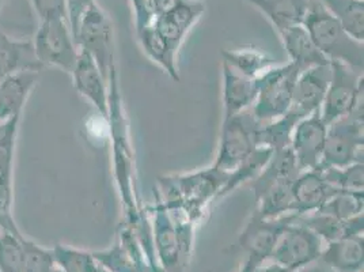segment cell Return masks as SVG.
<instances>
[{"label":"cell","instance_id":"cell-1","mask_svg":"<svg viewBox=\"0 0 364 272\" xmlns=\"http://www.w3.org/2000/svg\"><path fill=\"white\" fill-rule=\"evenodd\" d=\"M107 120L112 136L113 173L124 209L125 222L134 229L140 241L144 244L150 242L152 239L151 226L146 215L147 210L143 207L137 194L135 158L116 67L109 75V113Z\"/></svg>","mask_w":364,"mask_h":272},{"label":"cell","instance_id":"cell-2","mask_svg":"<svg viewBox=\"0 0 364 272\" xmlns=\"http://www.w3.org/2000/svg\"><path fill=\"white\" fill-rule=\"evenodd\" d=\"M228 173L211 167L185 174L161 177L156 195L168 211L178 212L198 224L213 200L220 199Z\"/></svg>","mask_w":364,"mask_h":272},{"label":"cell","instance_id":"cell-3","mask_svg":"<svg viewBox=\"0 0 364 272\" xmlns=\"http://www.w3.org/2000/svg\"><path fill=\"white\" fill-rule=\"evenodd\" d=\"M299 174L301 169L291 147L273 152L268 164L252 182L253 215L271 219L292 214V185Z\"/></svg>","mask_w":364,"mask_h":272},{"label":"cell","instance_id":"cell-4","mask_svg":"<svg viewBox=\"0 0 364 272\" xmlns=\"http://www.w3.org/2000/svg\"><path fill=\"white\" fill-rule=\"evenodd\" d=\"M302 25L329 63L338 61L363 71V41L353 38L319 0H307Z\"/></svg>","mask_w":364,"mask_h":272},{"label":"cell","instance_id":"cell-5","mask_svg":"<svg viewBox=\"0 0 364 272\" xmlns=\"http://www.w3.org/2000/svg\"><path fill=\"white\" fill-rule=\"evenodd\" d=\"M363 100L353 110L328 125L321 167H344L363 162Z\"/></svg>","mask_w":364,"mask_h":272},{"label":"cell","instance_id":"cell-6","mask_svg":"<svg viewBox=\"0 0 364 272\" xmlns=\"http://www.w3.org/2000/svg\"><path fill=\"white\" fill-rule=\"evenodd\" d=\"M299 74V67L289 61L282 66L274 64L257 78V97L252 106L257 120L268 122L289 113Z\"/></svg>","mask_w":364,"mask_h":272},{"label":"cell","instance_id":"cell-7","mask_svg":"<svg viewBox=\"0 0 364 272\" xmlns=\"http://www.w3.org/2000/svg\"><path fill=\"white\" fill-rule=\"evenodd\" d=\"M261 124L262 122L253 115L252 108L225 119L213 167L226 173L240 167L258 149V132Z\"/></svg>","mask_w":364,"mask_h":272},{"label":"cell","instance_id":"cell-8","mask_svg":"<svg viewBox=\"0 0 364 272\" xmlns=\"http://www.w3.org/2000/svg\"><path fill=\"white\" fill-rule=\"evenodd\" d=\"M31 43L36 58L43 67H53L71 74L79 48L65 19L59 18L40 22Z\"/></svg>","mask_w":364,"mask_h":272},{"label":"cell","instance_id":"cell-9","mask_svg":"<svg viewBox=\"0 0 364 272\" xmlns=\"http://www.w3.org/2000/svg\"><path fill=\"white\" fill-rule=\"evenodd\" d=\"M75 43L79 49L86 51L97 61L102 74L109 79L110 71L116 67L114 29L112 19L97 1L92 3L86 16H83Z\"/></svg>","mask_w":364,"mask_h":272},{"label":"cell","instance_id":"cell-10","mask_svg":"<svg viewBox=\"0 0 364 272\" xmlns=\"http://www.w3.org/2000/svg\"><path fill=\"white\" fill-rule=\"evenodd\" d=\"M331 70L329 88L319 110L326 125L349 115L363 100V71L338 61H331Z\"/></svg>","mask_w":364,"mask_h":272},{"label":"cell","instance_id":"cell-11","mask_svg":"<svg viewBox=\"0 0 364 272\" xmlns=\"http://www.w3.org/2000/svg\"><path fill=\"white\" fill-rule=\"evenodd\" d=\"M321 245L318 236L296 218L283 229L269 258L291 271H295L321 256Z\"/></svg>","mask_w":364,"mask_h":272},{"label":"cell","instance_id":"cell-12","mask_svg":"<svg viewBox=\"0 0 364 272\" xmlns=\"http://www.w3.org/2000/svg\"><path fill=\"white\" fill-rule=\"evenodd\" d=\"M328 125L316 112L298 121L291 137V152L301 172L318 169L326 143Z\"/></svg>","mask_w":364,"mask_h":272},{"label":"cell","instance_id":"cell-13","mask_svg":"<svg viewBox=\"0 0 364 272\" xmlns=\"http://www.w3.org/2000/svg\"><path fill=\"white\" fill-rule=\"evenodd\" d=\"M298 218L289 214L279 218H258L252 214L241 234V245L249 252V261L258 267L272 255L273 248L283 229Z\"/></svg>","mask_w":364,"mask_h":272},{"label":"cell","instance_id":"cell-14","mask_svg":"<svg viewBox=\"0 0 364 272\" xmlns=\"http://www.w3.org/2000/svg\"><path fill=\"white\" fill-rule=\"evenodd\" d=\"M98 264L107 272H144L143 246L136 233L127 222L120 225L117 231V241L102 252L92 253Z\"/></svg>","mask_w":364,"mask_h":272},{"label":"cell","instance_id":"cell-15","mask_svg":"<svg viewBox=\"0 0 364 272\" xmlns=\"http://www.w3.org/2000/svg\"><path fill=\"white\" fill-rule=\"evenodd\" d=\"M71 76L75 90L86 98L107 120L109 113V79L105 78L97 61L86 51L79 49Z\"/></svg>","mask_w":364,"mask_h":272},{"label":"cell","instance_id":"cell-16","mask_svg":"<svg viewBox=\"0 0 364 272\" xmlns=\"http://www.w3.org/2000/svg\"><path fill=\"white\" fill-rule=\"evenodd\" d=\"M205 11V4L200 0H178V3L158 16L152 26L162 36L168 46L178 53L188 33Z\"/></svg>","mask_w":364,"mask_h":272},{"label":"cell","instance_id":"cell-17","mask_svg":"<svg viewBox=\"0 0 364 272\" xmlns=\"http://www.w3.org/2000/svg\"><path fill=\"white\" fill-rule=\"evenodd\" d=\"M331 63L301 71L296 79L292 108L304 117L321 110L331 82Z\"/></svg>","mask_w":364,"mask_h":272},{"label":"cell","instance_id":"cell-18","mask_svg":"<svg viewBox=\"0 0 364 272\" xmlns=\"http://www.w3.org/2000/svg\"><path fill=\"white\" fill-rule=\"evenodd\" d=\"M155 194V192H154ZM156 202L149 211L154 214L152 219V244L156 248L158 257L165 270L176 271L181 266V255L178 248V240L174 222L170 212L162 203V200L155 194Z\"/></svg>","mask_w":364,"mask_h":272},{"label":"cell","instance_id":"cell-19","mask_svg":"<svg viewBox=\"0 0 364 272\" xmlns=\"http://www.w3.org/2000/svg\"><path fill=\"white\" fill-rule=\"evenodd\" d=\"M340 191L326 182L318 169L301 172L292 185V214L302 216L319 209Z\"/></svg>","mask_w":364,"mask_h":272},{"label":"cell","instance_id":"cell-20","mask_svg":"<svg viewBox=\"0 0 364 272\" xmlns=\"http://www.w3.org/2000/svg\"><path fill=\"white\" fill-rule=\"evenodd\" d=\"M38 79L40 71L26 70L0 80V122L22 117L23 108Z\"/></svg>","mask_w":364,"mask_h":272},{"label":"cell","instance_id":"cell-21","mask_svg":"<svg viewBox=\"0 0 364 272\" xmlns=\"http://www.w3.org/2000/svg\"><path fill=\"white\" fill-rule=\"evenodd\" d=\"M222 68L225 120L253 106L257 97V79L241 75L226 63H222Z\"/></svg>","mask_w":364,"mask_h":272},{"label":"cell","instance_id":"cell-22","mask_svg":"<svg viewBox=\"0 0 364 272\" xmlns=\"http://www.w3.org/2000/svg\"><path fill=\"white\" fill-rule=\"evenodd\" d=\"M41 68L31 40L13 38L0 31V80L19 71Z\"/></svg>","mask_w":364,"mask_h":272},{"label":"cell","instance_id":"cell-23","mask_svg":"<svg viewBox=\"0 0 364 272\" xmlns=\"http://www.w3.org/2000/svg\"><path fill=\"white\" fill-rule=\"evenodd\" d=\"M289 61L299 67L301 71L307 68L328 64L329 61L321 53L302 23L289 26L286 31L279 33Z\"/></svg>","mask_w":364,"mask_h":272},{"label":"cell","instance_id":"cell-24","mask_svg":"<svg viewBox=\"0 0 364 272\" xmlns=\"http://www.w3.org/2000/svg\"><path fill=\"white\" fill-rule=\"evenodd\" d=\"M298 221L313 230L321 240L323 239L328 242L363 236V214L347 221H340L326 214L316 211L298 216Z\"/></svg>","mask_w":364,"mask_h":272},{"label":"cell","instance_id":"cell-25","mask_svg":"<svg viewBox=\"0 0 364 272\" xmlns=\"http://www.w3.org/2000/svg\"><path fill=\"white\" fill-rule=\"evenodd\" d=\"M321 256L340 272L360 271L363 268V236L329 242Z\"/></svg>","mask_w":364,"mask_h":272},{"label":"cell","instance_id":"cell-26","mask_svg":"<svg viewBox=\"0 0 364 272\" xmlns=\"http://www.w3.org/2000/svg\"><path fill=\"white\" fill-rule=\"evenodd\" d=\"M267 16L277 33L302 23L307 0H246Z\"/></svg>","mask_w":364,"mask_h":272},{"label":"cell","instance_id":"cell-27","mask_svg":"<svg viewBox=\"0 0 364 272\" xmlns=\"http://www.w3.org/2000/svg\"><path fill=\"white\" fill-rule=\"evenodd\" d=\"M139 43L146 52V55L156 63L167 75L173 80L180 82V73L177 66V52H174L166 41L162 38V36L156 31L154 26H147L140 31H137Z\"/></svg>","mask_w":364,"mask_h":272},{"label":"cell","instance_id":"cell-28","mask_svg":"<svg viewBox=\"0 0 364 272\" xmlns=\"http://www.w3.org/2000/svg\"><path fill=\"white\" fill-rule=\"evenodd\" d=\"M304 119L301 113L291 109L276 120L262 122L258 132V147H267L273 152L291 146V137L298 121Z\"/></svg>","mask_w":364,"mask_h":272},{"label":"cell","instance_id":"cell-29","mask_svg":"<svg viewBox=\"0 0 364 272\" xmlns=\"http://www.w3.org/2000/svg\"><path fill=\"white\" fill-rule=\"evenodd\" d=\"M223 61L241 75L257 79L267 70L274 66V61L258 49H225L222 51Z\"/></svg>","mask_w":364,"mask_h":272},{"label":"cell","instance_id":"cell-30","mask_svg":"<svg viewBox=\"0 0 364 272\" xmlns=\"http://www.w3.org/2000/svg\"><path fill=\"white\" fill-rule=\"evenodd\" d=\"M349 34L364 41V0H319Z\"/></svg>","mask_w":364,"mask_h":272},{"label":"cell","instance_id":"cell-31","mask_svg":"<svg viewBox=\"0 0 364 272\" xmlns=\"http://www.w3.org/2000/svg\"><path fill=\"white\" fill-rule=\"evenodd\" d=\"M272 154L273 150L267 149V147L256 149L255 152L247 159H245L240 167L228 173V180L223 188L222 197L231 194L232 191H235L245 182H253L261 173V170L268 164Z\"/></svg>","mask_w":364,"mask_h":272},{"label":"cell","instance_id":"cell-32","mask_svg":"<svg viewBox=\"0 0 364 272\" xmlns=\"http://www.w3.org/2000/svg\"><path fill=\"white\" fill-rule=\"evenodd\" d=\"M0 230L22 236L14 216V165L0 170Z\"/></svg>","mask_w":364,"mask_h":272},{"label":"cell","instance_id":"cell-33","mask_svg":"<svg viewBox=\"0 0 364 272\" xmlns=\"http://www.w3.org/2000/svg\"><path fill=\"white\" fill-rule=\"evenodd\" d=\"M55 266L65 272H100L101 266L90 252L76 249L67 245L52 248Z\"/></svg>","mask_w":364,"mask_h":272},{"label":"cell","instance_id":"cell-34","mask_svg":"<svg viewBox=\"0 0 364 272\" xmlns=\"http://www.w3.org/2000/svg\"><path fill=\"white\" fill-rule=\"evenodd\" d=\"M363 192L337 191L317 212L326 214L340 221H347L363 214Z\"/></svg>","mask_w":364,"mask_h":272},{"label":"cell","instance_id":"cell-35","mask_svg":"<svg viewBox=\"0 0 364 272\" xmlns=\"http://www.w3.org/2000/svg\"><path fill=\"white\" fill-rule=\"evenodd\" d=\"M322 177L340 191L363 192V162L352 164L344 167H318Z\"/></svg>","mask_w":364,"mask_h":272},{"label":"cell","instance_id":"cell-36","mask_svg":"<svg viewBox=\"0 0 364 272\" xmlns=\"http://www.w3.org/2000/svg\"><path fill=\"white\" fill-rule=\"evenodd\" d=\"M23 236L0 230V272H23Z\"/></svg>","mask_w":364,"mask_h":272},{"label":"cell","instance_id":"cell-37","mask_svg":"<svg viewBox=\"0 0 364 272\" xmlns=\"http://www.w3.org/2000/svg\"><path fill=\"white\" fill-rule=\"evenodd\" d=\"M23 248V272H52L55 268L53 251L46 249L37 242L22 237Z\"/></svg>","mask_w":364,"mask_h":272},{"label":"cell","instance_id":"cell-38","mask_svg":"<svg viewBox=\"0 0 364 272\" xmlns=\"http://www.w3.org/2000/svg\"><path fill=\"white\" fill-rule=\"evenodd\" d=\"M177 3L178 0H131L135 13L136 33L151 26L158 16L165 14Z\"/></svg>","mask_w":364,"mask_h":272},{"label":"cell","instance_id":"cell-39","mask_svg":"<svg viewBox=\"0 0 364 272\" xmlns=\"http://www.w3.org/2000/svg\"><path fill=\"white\" fill-rule=\"evenodd\" d=\"M22 117L0 122V170L16 162V136Z\"/></svg>","mask_w":364,"mask_h":272},{"label":"cell","instance_id":"cell-40","mask_svg":"<svg viewBox=\"0 0 364 272\" xmlns=\"http://www.w3.org/2000/svg\"><path fill=\"white\" fill-rule=\"evenodd\" d=\"M40 22L48 19H65V0H31Z\"/></svg>","mask_w":364,"mask_h":272},{"label":"cell","instance_id":"cell-41","mask_svg":"<svg viewBox=\"0 0 364 272\" xmlns=\"http://www.w3.org/2000/svg\"><path fill=\"white\" fill-rule=\"evenodd\" d=\"M95 0H65V16H67V23L71 29L74 40L79 31L80 22L86 13L89 11L92 3Z\"/></svg>","mask_w":364,"mask_h":272},{"label":"cell","instance_id":"cell-42","mask_svg":"<svg viewBox=\"0 0 364 272\" xmlns=\"http://www.w3.org/2000/svg\"><path fill=\"white\" fill-rule=\"evenodd\" d=\"M253 272H292L289 268H286V267H283V266H280V264H277V263H274L273 261V264L271 266H267V267H259L258 266L257 268Z\"/></svg>","mask_w":364,"mask_h":272},{"label":"cell","instance_id":"cell-43","mask_svg":"<svg viewBox=\"0 0 364 272\" xmlns=\"http://www.w3.org/2000/svg\"><path fill=\"white\" fill-rule=\"evenodd\" d=\"M52 272H65V271H63V270H60V268H58V267H56V266H55V268H53V271Z\"/></svg>","mask_w":364,"mask_h":272},{"label":"cell","instance_id":"cell-44","mask_svg":"<svg viewBox=\"0 0 364 272\" xmlns=\"http://www.w3.org/2000/svg\"><path fill=\"white\" fill-rule=\"evenodd\" d=\"M1 3H3V0H0V9H1Z\"/></svg>","mask_w":364,"mask_h":272}]
</instances>
